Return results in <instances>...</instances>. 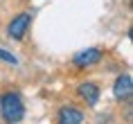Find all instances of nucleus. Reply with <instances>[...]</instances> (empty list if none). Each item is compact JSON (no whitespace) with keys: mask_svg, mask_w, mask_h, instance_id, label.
Here are the masks:
<instances>
[{"mask_svg":"<svg viewBox=\"0 0 133 124\" xmlns=\"http://www.w3.org/2000/svg\"><path fill=\"white\" fill-rule=\"evenodd\" d=\"M0 115L5 122H21L25 117V104H23L21 95L9 90V93H2L0 95Z\"/></svg>","mask_w":133,"mask_h":124,"instance_id":"1","label":"nucleus"},{"mask_svg":"<svg viewBox=\"0 0 133 124\" xmlns=\"http://www.w3.org/2000/svg\"><path fill=\"white\" fill-rule=\"evenodd\" d=\"M29 23H32V14H29V11L18 14L14 21L7 25V36H9V38H14V41L25 38V34H27V29H29Z\"/></svg>","mask_w":133,"mask_h":124,"instance_id":"2","label":"nucleus"},{"mask_svg":"<svg viewBox=\"0 0 133 124\" xmlns=\"http://www.w3.org/2000/svg\"><path fill=\"white\" fill-rule=\"evenodd\" d=\"M102 61V50L99 48H88V50H81L77 54L72 56V63L77 66V68H88L92 63Z\"/></svg>","mask_w":133,"mask_h":124,"instance_id":"3","label":"nucleus"},{"mask_svg":"<svg viewBox=\"0 0 133 124\" xmlns=\"http://www.w3.org/2000/svg\"><path fill=\"white\" fill-rule=\"evenodd\" d=\"M113 95L117 97V99H122V102L131 99V95H133V79H131V75H122V77L115 79Z\"/></svg>","mask_w":133,"mask_h":124,"instance_id":"4","label":"nucleus"},{"mask_svg":"<svg viewBox=\"0 0 133 124\" xmlns=\"http://www.w3.org/2000/svg\"><path fill=\"white\" fill-rule=\"evenodd\" d=\"M79 97L81 99H86V104L88 106H95V104L99 102V86L92 81H86L79 86Z\"/></svg>","mask_w":133,"mask_h":124,"instance_id":"5","label":"nucleus"},{"mask_svg":"<svg viewBox=\"0 0 133 124\" xmlns=\"http://www.w3.org/2000/svg\"><path fill=\"white\" fill-rule=\"evenodd\" d=\"M56 117H59L61 124H81L84 122V113L77 110V108H72V106H63Z\"/></svg>","mask_w":133,"mask_h":124,"instance_id":"6","label":"nucleus"},{"mask_svg":"<svg viewBox=\"0 0 133 124\" xmlns=\"http://www.w3.org/2000/svg\"><path fill=\"white\" fill-rule=\"evenodd\" d=\"M0 59H2V61H7V63H18V59H16L14 54H9L7 50H2V48H0Z\"/></svg>","mask_w":133,"mask_h":124,"instance_id":"7","label":"nucleus"}]
</instances>
